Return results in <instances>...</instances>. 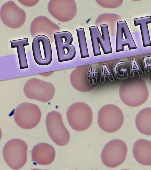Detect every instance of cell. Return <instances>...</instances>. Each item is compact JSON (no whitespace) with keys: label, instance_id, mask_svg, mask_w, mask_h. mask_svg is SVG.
<instances>
[{"label":"cell","instance_id":"obj_1","mask_svg":"<svg viewBox=\"0 0 151 170\" xmlns=\"http://www.w3.org/2000/svg\"><path fill=\"white\" fill-rule=\"evenodd\" d=\"M119 95L122 102L132 107L139 106L147 100L149 92L145 81L134 77L125 80L119 89Z\"/></svg>","mask_w":151,"mask_h":170},{"label":"cell","instance_id":"obj_2","mask_svg":"<svg viewBox=\"0 0 151 170\" xmlns=\"http://www.w3.org/2000/svg\"><path fill=\"white\" fill-rule=\"evenodd\" d=\"M28 147L26 143L19 139H14L7 142L4 146L3 155L8 166L14 170L22 168L27 160Z\"/></svg>","mask_w":151,"mask_h":170},{"label":"cell","instance_id":"obj_3","mask_svg":"<svg viewBox=\"0 0 151 170\" xmlns=\"http://www.w3.org/2000/svg\"><path fill=\"white\" fill-rule=\"evenodd\" d=\"M68 122L73 130L82 131L88 129L92 122L93 113L90 107L83 102L71 105L66 113Z\"/></svg>","mask_w":151,"mask_h":170},{"label":"cell","instance_id":"obj_4","mask_svg":"<svg viewBox=\"0 0 151 170\" xmlns=\"http://www.w3.org/2000/svg\"><path fill=\"white\" fill-rule=\"evenodd\" d=\"M124 121L123 113L121 109L116 105H106L99 111L98 124L104 131L109 133L116 131L122 127Z\"/></svg>","mask_w":151,"mask_h":170},{"label":"cell","instance_id":"obj_5","mask_svg":"<svg viewBox=\"0 0 151 170\" xmlns=\"http://www.w3.org/2000/svg\"><path fill=\"white\" fill-rule=\"evenodd\" d=\"M23 91L25 96L29 99L47 102L53 98L55 88L50 82L32 78L26 82Z\"/></svg>","mask_w":151,"mask_h":170},{"label":"cell","instance_id":"obj_6","mask_svg":"<svg viewBox=\"0 0 151 170\" xmlns=\"http://www.w3.org/2000/svg\"><path fill=\"white\" fill-rule=\"evenodd\" d=\"M14 121L20 128L29 129L35 127L40 122L41 112L36 105L28 102L22 103L15 109Z\"/></svg>","mask_w":151,"mask_h":170},{"label":"cell","instance_id":"obj_7","mask_svg":"<svg viewBox=\"0 0 151 170\" xmlns=\"http://www.w3.org/2000/svg\"><path fill=\"white\" fill-rule=\"evenodd\" d=\"M46 123L48 134L56 144L62 146L68 143L70 133L59 112L53 111L49 112L46 116Z\"/></svg>","mask_w":151,"mask_h":170},{"label":"cell","instance_id":"obj_8","mask_svg":"<svg viewBox=\"0 0 151 170\" xmlns=\"http://www.w3.org/2000/svg\"><path fill=\"white\" fill-rule=\"evenodd\" d=\"M127 152V146L123 141L120 139L111 140L103 149L101 156L102 161L108 167H116L124 161Z\"/></svg>","mask_w":151,"mask_h":170},{"label":"cell","instance_id":"obj_9","mask_svg":"<svg viewBox=\"0 0 151 170\" xmlns=\"http://www.w3.org/2000/svg\"><path fill=\"white\" fill-rule=\"evenodd\" d=\"M101 36L97 26L89 27L94 55H101L99 44L105 54L112 53L107 24L100 25Z\"/></svg>","mask_w":151,"mask_h":170},{"label":"cell","instance_id":"obj_10","mask_svg":"<svg viewBox=\"0 0 151 170\" xmlns=\"http://www.w3.org/2000/svg\"><path fill=\"white\" fill-rule=\"evenodd\" d=\"M32 48L37 63L41 66L50 64L52 60V53L50 41L47 36L43 35L35 36L32 41Z\"/></svg>","mask_w":151,"mask_h":170},{"label":"cell","instance_id":"obj_11","mask_svg":"<svg viewBox=\"0 0 151 170\" xmlns=\"http://www.w3.org/2000/svg\"><path fill=\"white\" fill-rule=\"evenodd\" d=\"M116 52L122 51L124 46H127L129 50L136 49L137 47L125 20L117 23Z\"/></svg>","mask_w":151,"mask_h":170},{"label":"cell","instance_id":"obj_12","mask_svg":"<svg viewBox=\"0 0 151 170\" xmlns=\"http://www.w3.org/2000/svg\"><path fill=\"white\" fill-rule=\"evenodd\" d=\"M55 154L54 148L51 145L45 143L35 145L32 152L33 161L37 164L42 165L51 164L55 159Z\"/></svg>","mask_w":151,"mask_h":170},{"label":"cell","instance_id":"obj_13","mask_svg":"<svg viewBox=\"0 0 151 170\" xmlns=\"http://www.w3.org/2000/svg\"><path fill=\"white\" fill-rule=\"evenodd\" d=\"M133 156L139 164L145 166H151V142L140 139L137 141L133 148Z\"/></svg>","mask_w":151,"mask_h":170},{"label":"cell","instance_id":"obj_14","mask_svg":"<svg viewBox=\"0 0 151 170\" xmlns=\"http://www.w3.org/2000/svg\"><path fill=\"white\" fill-rule=\"evenodd\" d=\"M137 130L142 134L151 135V107H147L140 110L135 118Z\"/></svg>","mask_w":151,"mask_h":170},{"label":"cell","instance_id":"obj_15","mask_svg":"<svg viewBox=\"0 0 151 170\" xmlns=\"http://www.w3.org/2000/svg\"><path fill=\"white\" fill-rule=\"evenodd\" d=\"M73 41H69L56 46L59 62L70 61L75 58L76 52L74 47L71 44Z\"/></svg>","mask_w":151,"mask_h":170},{"label":"cell","instance_id":"obj_16","mask_svg":"<svg viewBox=\"0 0 151 170\" xmlns=\"http://www.w3.org/2000/svg\"><path fill=\"white\" fill-rule=\"evenodd\" d=\"M135 26H139L144 47L151 46V42L148 27V24L151 23L150 16L134 19Z\"/></svg>","mask_w":151,"mask_h":170},{"label":"cell","instance_id":"obj_17","mask_svg":"<svg viewBox=\"0 0 151 170\" xmlns=\"http://www.w3.org/2000/svg\"><path fill=\"white\" fill-rule=\"evenodd\" d=\"M12 48H16L21 69L28 68V65L25 50L24 46L29 45L27 38L10 41Z\"/></svg>","mask_w":151,"mask_h":170},{"label":"cell","instance_id":"obj_18","mask_svg":"<svg viewBox=\"0 0 151 170\" xmlns=\"http://www.w3.org/2000/svg\"><path fill=\"white\" fill-rule=\"evenodd\" d=\"M76 30L81 58H83L88 57L89 54L84 28H82L77 29Z\"/></svg>","mask_w":151,"mask_h":170},{"label":"cell","instance_id":"obj_19","mask_svg":"<svg viewBox=\"0 0 151 170\" xmlns=\"http://www.w3.org/2000/svg\"><path fill=\"white\" fill-rule=\"evenodd\" d=\"M137 71L140 75H142L143 73L142 72L138 65L135 59H133L132 60L131 69L130 76L132 77L133 76L134 71Z\"/></svg>","mask_w":151,"mask_h":170},{"label":"cell","instance_id":"obj_20","mask_svg":"<svg viewBox=\"0 0 151 170\" xmlns=\"http://www.w3.org/2000/svg\"><path fill=\"white\" fill-rule=\"evenodd\" d=\"M145 73L146 74L149 73L148 67H150L151 68V57L147 56L143 58Z\"/></svg>","mask_w":151,"mask_h":170},{"label":"cell","instance_id":"obj_21","mask_svg":"<svg viewBox=\"0 0 151 170\" xmlns=\"http://www.w3.org/2000/svg\"><path fill=\"white\" fill-rule=\"evenodd\" d=\"M102 70H104L105 72L106 71V73L102 72L101 82L104 81V77L107 76H109L111 80H112L114 79L106 64L103 65Z\"/></svg>","mask_w":151,"mask_h":170},{"label":"cell","instance_id":"obj_22","mask_svg":"<svg viewBox=\"0 0 151 170\" xmlns=\"http://www.w3.org/2000/svg\"><path fill=\"white\" fill-rule=\"evenodd\" d=\"M150 84L151 85V74L150 75Z\"/></svg>","mask_w":151,"mask_h":170}]
</instances>
